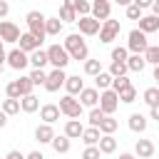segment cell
Masks as SVG:
<instances>
[{
	"label": "cell",
	"instance_id": "obj_1",
	"mask_svg": "<svg viewBox=\"0 0 159 159\" xmlns=\"http://www.w3.org/2000/svg\"><path fill=\"white\" fill-rule=\"evenodd\" d=\"M65 50H67V55L72 57V60H87V55H89V50H87V42L82 40V35L80 32H72V35H67L65 37Z\"/></svg>",
	"mask_w": 159,
	"mask_h": 159
},
{
	"label": "cell",
	"instance_id": "obj_2",
	"mask_svg": "<svg viewBox=\"0 0 159 159\" xmlns=\"http://www.w3.org/2000/svg\"><path fill=\"white\" fill-rule=\"evenodd\" d=\"M25 20H27V32H30V35H35V37L42 42V40H45V35H47V30H45L47 17H45L40 10H30Z\"/></svg>",
	"mask_w": 159,
	"mask_h": 159
},
{
	"label": "cell",
	"instance_id": "obj_3",
	"mask_svg": "<svg viewBox=\"0 0 159 159\" xmlns=\"http://www.w3.org/2000/svg\"><path fill=\"white\" fill-rule=\"evenodd\" d=\"M127 50H129L132 55H144V52L149 50V40H147V35H144L139 27L127 35Z\"/></svg>",
	"mask_w": 159,
	"mask_h": 159
},
{
	"label": "cell",
	"instance_id": "obj_4",
	"mask_svg": "<svg viewBox=\"0 0 159 159\" xmlns=\"http://www.w3.org/2000/svg\"><path fill=\"white\" fill-rule=\"evenodd\" d=\"M47 57H50V65L55 67V70H65L67 65H70V55H67V50H65V45H50L47 47Z\"/></svg>",
	"mask_w": 159,
	"mask_h": 159
},
{
	"label": "cell",
	"instance_id": "obj_5",
	"mask_svg": "<svg viewBox=\"0 0 159 159\" xmlns=\"http://www.w3.org/2000/svg\"><path fill=\"white\" fill-rule=\"evenodd\" d=\"M60 112L62 114H67L70 119H80V114H82V102L80 99H75L72 94H65L62 99H60Z\"/></svg>",
	"mask_w": 159,
	"mask_h": 159
},
{
	"label": "cell",
	"instance_id": "obj_6",
	"mask_svg": "<svg viewBox=\"0 0 159 159\" xmlns=\"http://www.w3.org/2000/svg\"><path fill=\"white\" fill-rule=\"evenodd\" d=\"M117 107H119V94H117L114 89H104V92H99V109H102L104 114H114Z\"/></svg>",
	"mask_w": 159,
	"mask_h": 159
},
{
	"label": "cell",
	"instance_id": "obj_7",
	"mask_svg": "<svg viewBox=\"0 0 159 159\" xmlns=\"http://www.w3.org/2000/svg\"><path fill=\"white\" fill-rule=\"evenodd\" d=\"M119 30H122L119 20H112V17H109V20H104V22H102V30H99V42H104V45H107V42H112V40L119 35Z\"/></svg>",
	"mask_w": 159,
	"mask_h": 159
},
{
	"label": "cell",
	"instance_id": "obj_8",
	"mask_svg": "<svg viewBox=\"0 0 159 159\" xmlns=\"http://www.w3.org/2000/svg\"><path fill=\"white\" fill-rule=\"evenodd\" d=\"M7 65H10L12 70H25V67L30 65V55L22 52L20 47H15V50L7 52Z\"/></svg>",
	"mask_w": 159,
	"mask_h": 159
},
{
	"label": "cell",
	"instance_id": "obj_9",
	"mask_svg": "<svg viewBox=\"0 0 159 159\" xmlns=\"http://www.w3.org/2000/svg\"><path fill=\"white\" fill-rule=\"evenodd\" d=\"M0 40L2 42H17L20 40V27L10 20H2L0 22Z\"/></svg>",
	"mask_w": 159,
	"mask_h": 159
},
{
	"label": "cell",
	"instance_id": "obj_10",
	"mask_svg": "<svg viewBox=\"0 0 159 159\" xmlns=\"http://www.w3.org/2000/svg\"><path fill=\"white\" fill-rule=\"evenodd\" d=\"M77 25H80V32L82 35H97L102 30V22L94 20L92 15H84V17H77Z\"/></svg>",
	"mask_w": 159,
	"mask_h": 159
},
{
	"label": "cell",
	"instance_id": "obj_11",
	"mask_svg": "<svg viewBox=\"0 0 159 159\" xmlns=\"http://www.w3.org/2000/svg\"><path fill=\"white\" fill-rule=\"evenodd\" d=\"M65 82H67L65 70H52V72L47 75V80H45V89H47V92H57Z\"/></svg>",
	"mask_w": 159,
	"mask_h": 159
},
{
	"label": "cell",
	"instance_id": "obj_12",
	"mask_svg": "<svg viewBox=\"0 0 159 159\" xmlns=\"http://www.w3.org/2000/svg\"><path fill=\"white\" fill-rule=\"evenodd\" d=\"M109 15H112L109 0H92V17H94V20L104 22V20H109Z\"/></svg>",
	"mask_w": 159,
	"mask_h": 159
},
{
	"label": "cell",
	"instance_id": "obj_13",
	"mask_svg": "<svg viewBox=\"0 0 159 159\" xmlns=\"http://www.w3.org/2000/svg\"><path fill=\"white\" fill-rule=\"evenodd\" d=\"M17 42H20V50H22V52H27V55H32L35 50H40V45H42V42H40L35 35H30V32H22Z\"/></svg>",
	"mask_w": 159,
	"mask_h": 159
},
{
	"label": "cell",
	"instance_id": "obj_14",
	"mask_svg": "<svg viewBox=\"0 0 159 159\" xmlns=\"http://www.w3.org/2000/svg\"><path fill=\"white\" fill-rule=\"evenodd\" d=\"M80 102H82V107H97V102H99V89H97V87H84V89L80 92Z\"/></svg>",
	"mask_w": 159,
	"mask_h": 159
},
{
	"label": "cell",
	"instance_id": "obj_15",
	"mask_svg": "<svg viewBox=\"0 0 159 159\" xmlns=\"http://www.w3.org/2000/svg\"><path fill=\"white\" fill-rule=\"evenodd\" d=\"M134 154H137L139 159H152V154H154V142H152V139H137Z\"/></svg>",
	"mask_w": 159,
	"mask_h": 159
},
{
	"label": "cell",
	"instance_id": "obj_16",
	"mask_svg": "<svg viewBox=\"0 0 159 159\" xmlns=\"http://www.w3.org/2000/svg\"><path fill=\"white\" fill-rule=\"evenodd\" d=\"M60 114H62V112H60V107H57V104H42V107H40V117H42V122H45V124L57 122V119H60Z\"/></svg>",
	"mask_w": 159,
	"mask_h": 159
},
{
	"label": "cell",
	"instance_id": "obj_17",
	"mask_svg": "<svg viewBox=\"0 0 159 159\" xmlns=\"http://www.w3.org/2000/svg\"><path fill=\"white\" fill-rule=\"evenodd\" d=\"M35 139H37L40 144H52V139H55V129H52V124H37V129H35Z\"/></svg>",
	"mask_w": 159,
	"mask_h": 159
},
{
	"label": "cell",
	"instance_id": "obj_18",
	"mask_svg": "<svg viewBox=\"0 0 159 159\" xmlns=\"http://www.w3.org/2000/svg\"><path fill=\"white\" fill-rule=\"evenodd\" d=\"M139 30H142L144 35H149V32H159V17H157V15H142V20H139Z\"/></svg>",
	"mask_w": 159,
	"mask_h": 159
},
{
	"label": "cell",
	"instance_id": "obj_19",
	"mask_svg": "<svg viewBox=\"0 0 159 159\" xmlns=\"http://www.w3.org/2000/svg\"><path fill=\"white\" fill-rule=\"evenodd\" d=\"M65 5L72 7L75 12H80V17L92 15V2H87V0H65Z\"/></svg>",
	"mask_w": 159,
	"mask_h": 159
},
{
	"label": "cell",
	"instance_id": "obj_20",
	"mask_svg": "<svg viewBox=\"0 0 159 159\" xmlns=\"http://www.w3.org/2000/svg\"><path fill=\"white\" fill-rule=\"evenodd\" d=\"M84 134V127L80 124V119H70L67 124H65V137H70V139H80Z\"/></svg>",
	"mask_w": 159,
	"mask_h": 159
},
{
	"label": "cell",
	"instance_id": "obj_21",
	"mask_svg": "<svg viewBox=\"0 0 159 159\" xmlns=\"http://www.w3.org/2000/svg\"><path fill=\"white\" fill-rule=\"evenodd\" d=\"M99 152L102 154H114L117 152V139L112 137V134H102V139H99Z\"/></svg>",
	"mask_w": 159,
	"mask_h": 159
},
{
	"label": "cell",
	"instance_id": "obj_22",
	"mask_svg": "<svg viewBox=\"0 0 159 159\" xmlns=\"http://www.w3.org/2000/svg\"><path fill=\"white\" fill-rule=\"evenodd\" d=\"M30 62L35 65V70H45V65H50L47 50H35V52L30 55Z\"/></svg>",
	"mask_w": 159,
	"mask_h": 159
},
{
	"label": "cell",
	"instance_id": "obj_23",
	"mask_svg": "<svg viewBox=\"0 0 159 159\" xmlns=\"http://www.w3.org/2000/svg\"><path fill=\"white\" fill-rule=\"evenodd\" d=\"M65 87H67V94H80L82 89H84V82L80 80V75H72V77H67V82H65Z\"/></svg>",
	"mask_w": 159,
	"mask_h": 159
},
{
	"label": "cell",
	"instance_id": "obj_24",
	"mask_svg": "<svg viewBox=\"0 0 159 159\" xmlns=\"http://www.w3.org/2000/svg\"><path fill=\"white\" fill-rule=\"evenodd\" d=\"M117 127H119V122H117L112 114H104V119L99 122V127H97V129H99L102 134H114V132H117Z\"/></svg>",
	"mask_w": 159,
	"mask_h": 159
},
{
	"label": "cell",
	"instance_id": "obj_25",
	"mask_svg": "<svg viewBox=\"0 0 159 159\" xmlns=\"http://www.w3.org/2000/svg\"><path fill=\"white\" fill-rule=\"evenodd\" d=\"M99 139H102V132H99L97 127H89V129H84V134H82V142H84L87 147H97Z\"/></svg>",
	"mask_w": 159,
	"mask_h": 159
},
{
	"label": "cell",
	"instance_id": "obj_26",
	"mask_svg": "<svg viewBox=\"0 0 159 159\" xmlns=\"http://www.w3.org/2000/svg\"><path fill=\"white\" fill-rule=\"evenodd\" d=\"M127 67H129V72H142V70L147 67L144 55H129V57H127Z\"/></svg>",
	"mask_w": 159,
	"mask_h": 159
},
{
	"label": "cell",
	"instance_id": "obj_27",
	"mask_svg": "<svg viewBox=\"0 0 159 159\" xmlns=\"http://www.w3.org/2000/svg\"><path fill=\"white\" fill-rule=\"evenodd\" d=\"M20 107H22V112H37L40 109V99L35 97V94H25L22 99H20Z\"/></svg>",
	"mask_w": 159,
	"mask_h": 159
},
{
	"label": "cell",
	"instance_id": "obj_28",
	"mask_svg": "<svg viewBox=\"0 0 159 159\" xmlns=\"http://www.w3.org/2000/svg\"><path fill=\"white\" fill-rule=\"evenodd\" d=\"M129 129H132V132H144V129H147V117L139 114V112L129 114Z\"/></svg>",
	"mask_w": 159,
	"mask_h": 159
},
{
	"label": "cell",
	"instance_id": "obj_29",
	"mask_svg": "<svg viewBox=\"0 0 159 159\" xmlns=\"http://www.w3.org/2000/svg\"><path fill=\"white\" fill-rule=\"evenodd\" d=\"M112 80H114V77H112L109 72H99V75L94 77V84H97L99 92H104V89H112Z\"/></svg>",
	"mask_w": 159,
	"mask_h": 159
},
{
	"label": "cell",
	"instance_id": "obj_30",
	"mask_svg": "<svg viewBox=\"0 0 159 159\" xmlns=\"http://www.w3.org/2000/svg\"><path fill=\"white\" fill-rule=\"evenodd\" d=\"M7 117H12V114H17L22 107H20V99H12V97H7V99H2V107H0Z\"/></svg>",
	"mask_w": 159,
	"mask_h": 159
},
{
	"label": "cell",
	"instance_id": "obj_31",
	"mask_svg": "<svg viewBox=\"0 0 159 159\" xmlns=\"http://www.w3.org/2000/svg\"><path fill=\"white\" fill-rule=\"evenodd\" d=\"M70 147H72V142H70V137H55L52 139V149L57 152V154H65V152H70Z\"/></svg>",
	"mask_w": 159,
	"mask_h": 159
},
{
	"label": "cell",
	"instance_id": "obj_32",
	"mask_svg": "<svg viewBox=\"0 0 159 159\" xmlns=\"http://www.w3.org/2000/svg\"><path fill=\"white\" fill-rule=\"evenodd\" d=\"M45 30H47V35H60L62 32V20L60 17H47V25H45Z\"/></svg>",
	"mask_w": 159,
	"mask_h": 159
},
{
	"label": "cell",
	"instance_id": "obj_33",
	"mask_svg": "<svg viewBox=\"0 0 159 159\" xmlns=\"http://www.w3.org/2000/svg\"><path fill=\"white\" fill-rule=\"evenodd\" d=\"M99 72H102V62H99V60H84V75L97 77Z\"/></svg>",
	"mask_w": 159,
	"mask_h": 159
},
{
	"label": "cell",
	"instance_id": "obj_34",
	"mask_svg": "<svg viewBox=\"0 0 159 159\" xmlns=\"http://www.w3.org/2000/svg\"><path fill=\"white\" fill-rule=\"evenodd\" d=\"M144 102H147L149 107L159 104V87H147V89H144Z\"/></svg>",
	"mask_w": 159,
	"mask_h": 159
},
{
	"label": "cell",
	"instance_id": "obj_35",
	"mask_svg": "<svg viewBox=\"0 0 159 159\" xmlns=\"http://www.w3.org/2000/svg\"><path fill=\"white\" fill-rule=\"evenodd\" d=\"M62 22H77V12L72 10V7H67V5H62L60 7V15H57Z\"/></svg>",
	"mask_w": 159,
	"mask_h": 159
},
{
	"label": "cell",
	"instance_id": "obj_36",
	"mask_svg": "<svg viewBox=\"0 0 159 159\" xmlns=\"http://www.w3.org/2000/svg\"><path fill=\"white\" fill-rule=\"evenodd\" d=\"M127 72H129L127 62H112V65H109V75H112V77H124Z\"/></svg>",
	"mask_w": 159,
	"mask_h": 159
},
{
	"label": "cell",
	"instance_id": "obj_37",
	"mask_svg": "<svg viewBox=\"0 0 159 159\" xmlns=\"http://www.w3.org/2000/svg\"><path fill=\"white\" fill-rule=\"evenodd\" d=\"M127 87H132V82H129V77H127V75H124V77H114V80H112V89H114L117 94H119L122 89H127Z\"/></svg>",
	"mask_w": 159,
	"mask_h": 159
},
{
	"label": "cell",
	"instance_id": "obj_38",
	"mask_svg": "<svg viewBox=\"0 0 159 159\" xmlns=\"http://www.w3.org/2000/svg\"><path fill=\"white\" fill-rule=\"evenodd\" d=\"M134 99H137V89H134V84L119 92V102H124V104H132Z\"/></svg>",
	"mask_w": 159,
	"mask_h": 159
},
{
	"label": "cell",
	"instance_id": "obj_39",
	"mask_svg": "<svg viewBox=\"0 0 159 159\" xmlns=\"http://www.w3.org/2000/svg\"><path fill=\"white\" fill-rule=\"evenodd\" d=\"M17 87H20V92H22V97H25V94H32V87H35V84H32L30 75H27V77H20V80H17Z\"/></svg>",
	"mask_w": 159,
	"mask_h": 159
},
{
	"label": "cell",
	"instance_id": "obj_40",
	"mask_svg": "<svg viewBox=\"0 0 159 159\" xmlns=\"http://www.w3.org/2000/svg\"><path fill=\"white\" fill-rule=\"evenodd\" d=\"M5 94H7V97H12V99H22V92H20V87H17V80L7 82V87H5Z\"/></svg>",
	"mask_w": 159,
	"mask_h": 159
},
{
	"label": "cell",
	"instance_id": "obj_41",
	"mask_svg": "<svg viewBox=\"0 0 159 159\" xmlns=\"http://www.w3.org/2000/svg\"><path fill=\"white\" fill-rule=\"evenodd\" d=\"M102 119H104V112L99 107H92V112H89V127H99Z\"/></svg>",
	"mask_w": 159,
	"mask_h": 159
},
{
	"label": "cell",
	"instance_id": "obj_42",
	"mask_svg": "<svg viewBox=\"0 0 159 159\" xmlns=\"http://www.w3.org/2000/svg\"><path fill=\"white\" fill-rule=\"evenodd\" d=\"M127 52H129L127 47H114L112 50V62H127V57H129Z\"/></svg>",
	"mask_w": 159,
	"mask_h": 159
},
{
	"label": "cell",
	"instance_id": "obj_43",
	"mask_svg": "<svg viewBox=\"0 0 159 159\" xmlns=\"http://www.w3.org/2000/svg\"><path fill=\"white\" fill-rule=\"evenodd\" d=\"M30 80H32V84H42V87H45L47 72H45V70H32V72H30Z\"/></svg>",
	"mask_w": 159,
	"mask_h": 159
},
{
	"label": "cell",
	"instance_id": "obj_44",
	"mask_svg": "<svg viewBox=\"0 0 159 159\" xmlns=\"http://www.w3.org/2000/svg\"><path fill=\"white\" fill-rule=\"evenodd\" d=\"M144 60L152 62V65L157 67V65H159V47H152V45H149V50L144 52Z\"/></svg>",
	"mask_w": 159,
	"mask_h": 159
},
{
	"label": "cell",
	"instance_id": "obj_45",
	"mask_svg": "<svg viewBox=\"0 0 159 159\" xmlns=\"http://www.w3.org/2000/svg\"><path fill=\"white\" fill-rule=\"evenodd\" d=\"M127 17H129V20H142V7L132 2V5L127 7Z\"/></svg>",
	"mask_w": 159,
	"mask_h": 159
},
{
	"label": "cell",
	"instance_id": "obj_46",
	"mask_svg": "<svg viewBox=\"0 0 159 159\" xmlns=\"http://www.w3.org/2000/svg\"><path fill=\"white\" fill-rule=\"evenodd\" d=\"M99 147H87L84 152H82V159H99Z\"/></svg>",
	"mask_w": 159,
	"mask_h": 159
},
{
	"label": "cell",
	"instance_id": "obj_47",
	"mask_svg": "<svg viewBox=\"0 0 159 159\" xmlns=\"http://www.w3.org/2000/svg\"><path fill=\"white\" fill-rule=\"evenodd\" d=\"M7 12H10V5H7V0H0V20H2Z\"/></svg>",
	"mask_w": 159,
	"mask_h": 159
},
{
	"label": "cell",
	"instance_id": "obj_48",
	"mask_svg": "<svg viewBox=\"0 0 159 159\" xmlns=\"http://www.w3.org/2000/svg\"><path fill=\"white\" fill-rule=\"evenodd\" d=\"M134 5H139V7L144 10V7H152V5H154V0H134Z\"/></svg>",
	"mask_w": 159,
	"mask_h": 159
},
{
	"label": "cell",
	"instance_id": "obj_49",
	"mask_svg": "<svg viewBox=\"0 0 159 159\" xmlns=\"http://www.w3.org/2000/svg\"><path fill=\"white\" fill-rule=\"evenodd\" d=\"M5 159H25V157H22L17 149H12V152H7V157H5Z\"/></svg>",
	"mask_w": 159,
	"mask_h": 159
},
{
	"label": "cell",
	"instance_id": "obj_50",
	"mask_svg": "<svg viewBox=\"0 0 159 159\" xmlns=\"http://www.w3.org/2000/svg\"><path fill=\"white\" fill-rule=\"evenodd\" d=\"M152 119H157V122H159V104H154V107H152Z\"/></svg>",
	"mask_w": 159,
	"mask_h": 159
},
{
	"label": "cell",
	"instance_id": "obj_51",
	"mask_svg": "<svg viewBox=\"0 0 159 159\" xmlns=\"http://www.w3.org/2000/svg\"><path fill=\"white\" fill-rule=\"evenodd\" d=\"M25 159H45V157H42V154H40V152H30V154H27V157H25Z\"/></svg>",
	"mask_w": 159,
	"mask_h": 159
},
{
	"label": "cell",
	"instance_id": "obj_52",
	"mask_svg": "<svg viewBox=\"0 0 159 159\" xmlns=\"http://www.w3.org/2000/svg\"><path fill=\"white\" fill-rule=\"evenodd\" d=\"M5 124H7V114H5V112H2V109H0V129H2V127H5Z\"/></svg>",
	"mask_w": 159,
	"mask_h": 159
},
{
	"label": "cell",
	"instance_id": "obj_53",
	"mask_svg": "<svg viewBox=\"0 0 159 159\" xmlns=\"http://www.w3.org/2000/svg\"><path fill=\"white\" fill-rule=\"evenodd\" d=\"M5 65H7V55H0V72L5 70Z\"/></svg>",
	"mask_w": 159,
	"mask_h": 159
},
{
	"label": "cell",
	"instance_id": "obj_54",
	"mask_svg": "<svg viewBox=\"0 0 159 159\" xmlns=\"http://www.w3.org/2000/svg\"><path fill=\"white\" fill-rule=\"evenodd\" d=\"M152 10H154L152 15H157V17H159V0H154V5H152Z\"/></svg>",
	"mask_w": 159,
	"mask_h": 159
},
{
	"label": "cell",
	"instance_id": "obj_55",
	"mask_svg": "<svg viewBox=\"0 0 159 159\" xmlns=\"http://www.w3.org/2000/svg\"><path fill=\"white\" fill-rule=\"evenodd\" d=\"M119 159H137L134 154H129V152H124V154H119Z\"/></svg>",
	"mask_w": 159,
	"mask_h": 159
},
{
	"label": "cell",
	"instance_id": "obj_56",
	"mask_svg": "<svg viewBox=\"0 0 159 159\" xmlns=\"http://www.w3.org/2000/svg\"><path fill=\"white\" fill-rule=\"evenodd\" d=\"M132 2H134V0H117V5H124V7H129Z\"/></svg>",
	"mask_w": 159,
	"mask_h": 159
},
{
	"label": "cell",
	"instance_id": "obj_57",
	"mask_svg": "<svg viewBox=\"0 0 159 159\" xmlns=\"http://www.w3.org/2000/svg\"><path fill=\"white\" fill-rule=\"evenodd\" d=\"M154 80H159V65L154 67Z\"/></svg>",
	"mask_w": 159,
	"mask_h": 159
},
{
	"label": "cell",
	"instance_id": "obj_58",
	"mask_svg": "<svg viewBox=\"0 0 159 159\" xmlns=\"http://www.w3.org/2000/svg\"><path fill=\"white\" fill-rule=\"evenodd\" d=\"M0 55H5V50H2V40H0Z\"/></svg>",
	"mask_w": 159,
	"mask_h": 159
},
{
	"label": "cell",
	"instance_id": "obj_59",
	"mask_svg": "<svg viewBox=\"0 0 159 159\" xmlns=\"http://www.w3.org/2000/svg\"><path fill=\"white\" fill-rule=\"evenodd\" d=\"M157 87H159V80H157Z\"/></svg>",
	"mask_w": 159,
	"mask_h": 159
}]
</instances>
